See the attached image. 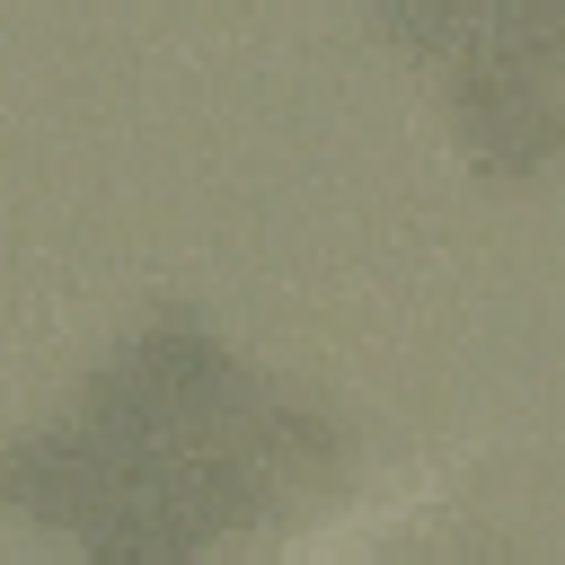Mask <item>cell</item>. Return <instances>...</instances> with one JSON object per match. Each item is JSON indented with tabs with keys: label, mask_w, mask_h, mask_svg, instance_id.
Returning a JSON list of instances; mask_svg holds the SVG:
<instances>
[{
	"label": "cell",
	"mask_w": 565,
	"mask_h": 565,
	"mask_svg": "<svg viewBox=\"0 0 565 565\" xmlns=\"http://www.w3.org/2000/svg\"><path fill=\"white\" fill-rule=\"evenodd\" d=\"M353 468V424L185 300L150 309L35 433L0 450V503L88 556H203Z\"/></svg>",
	"instance_id": "1"
},
{
	"label": "cell",
	"mask_w": 565,
	"mask_h": 565,
	"mask_svg": "<svg viewBox=\"0 0 565 565\" xmlns=\"http://www.w3.org/2000/svg\"><path fill=\"white\" fill-rule=\"evenodd\" d=\"M371 26L433 71L477 177L521 185L565 159V0H371Z\"/></svg>",
	"instance_id": "2"
}]
</instances>
